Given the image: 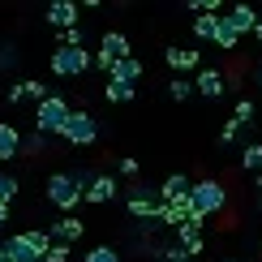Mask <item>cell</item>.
Wrapping results in <instances>:
<instances>
[{"label":"cell","instance_id":"obj_1","mask_svg":"<svg viewBox=\"0 0 262 262\" xmlns=\"http://www.w3.org/2000/svg\"><path fill=\"white\" fill-rule=\"evenodd\" d=\"M189 202H193V220L206 224L211 215H224L228 211V185L215 181V177H202V181H193Z\"/></svg>","mask_w":262,"mask_h":262},{"label":"cell","instance_id":"obj_2","mask_svg":"<svg viewBox=\"0 0 262 262\" xmlns=\"http://www.w3.org/2000/svg\"><path fill=\"white\" fill-rule=\"evenodd\" d=\"M60 142H64V146H73V150L95 146V142H99V121H95V112L73 107L69 121H64V129H60Z\"/></svg>","mask_w":262,"mask_h":262},{"label":"cell","instance_id":"obj_3","mask_svg":"<svg viewBox=\"0 0 262 262\" xmlns=\"http://www.w3.org/2000/svg\"><path fill=\"white\" fill-rule=\"evenodd\" d=\"M69 99L64 95H48L39 107H35V134H43V138H60V129H64V121H69Z\"/></svg>","mask_w":262,"mask_h":262},{"label":"cell","instance_id":"obj_4","mask_svg":"<svg viewBox=\"0 0 262 262\" xmlns=\"http://www.w3.org/2000/svg\"><path fill=\"white\" fill-rule=\"evenodd\" d=\"M48 202L56 206L60 215H69L73 206L82 202V181L73 177V172H52L48 177Z\"/></svg>","mask_w":262,"mask_h":262},{"label":"cell","instance_id":"obj_5","mask_svg":"<svg viewBox=\"0 0 262 262\" xmlns=\"http://www.w3.org/2000/svg\"><path fill=\"white\" fill-rule=\"evenodd\" d=\"M91 64H95V56L86 48H56L52 60H48V69L56 78H82V73H91Z\"/></svg>","mask_w":262,"mask_h":262},{"label":"cell","instance_id":"obj_6","mask_svg":"<svg viewBox=\"0 0 262 262\" xmlns=\"http://www.w3.org/2000/svg\"><path fill=\"white\" fill-rule=\"evenodd\" d=\"M125 56H129V39L121 35V30H107V35L99 39V52H95V69L107 73L116 60H125Z\"/></svg>","mask_w":262,"mask_h":262},{"label":"cell","instance_id":"obj_7","mask_svg":"<svg viewBox=\"0 0 262 262\" xmlns=\"http://www.w3.org/2000/svg\"><path fill=\"white\" fill-rule=\"evenodd\" d=\"M116 193H121V181H116L112 172H95V177L82 185V202H91V206H103V202H112Z\"/></svg>","mask_w":262,"mask_h":262},{"label":"cell","instance_id":"obj_8","mask_svg":"<svg viewBox=\"0 0 262 262\" xmlns=\"http://www.w3.org/2000/svg\"><path fill=\"white\" fill-rule=\"evenodd\" d=\"M78 13H82L78 0H52L48 13H43V21H48V26H56V30H69V26H78Z\"/></svg>","mask_w":262,"mask_h":262},{"label":"cell","instance_id":"obj_9","mask_svg":"<svg viewBox=\"0 0 262 262\" xmlns=\"http://www.w3.org/2000/svg\"><path fill=\"white\" fill-rule=\"evenodd\" d=\"M193 91H198L202 99H224V91H228V73H224V69H198Z\"/></svg>","mask_w":262,"mask_h":262},{"label":"cell","instance_id":"obj_10","mask_svg":"<svg viewBox=\"0 0 262 262\" xmlns=\"http://www.w3.org/2000/svg\"><path fill=\"white\" fill-rule=\"evenodd\" d=\"M177 245H181L189 258H202V254H206V241H202V224H198V220L181 224V228H177Z\"/></svg>","mask_w":262,"mask_h":262},{"label":"cell","instance_id":"obj_11","mask_svg":"<svg viewBox=\"0 0 262 262\" xmlns=\"http://www.w3.org/2000/svg\"><path fill=\"white\" fill-rule=\"evenodd\" d=\"M198 52L202 48H163V60H168V69L172 73H189V69H198Z\"/></svg>","mask_w":262,"mask_h":262},{"label":"cell","instance_id":"obj_12","mask_svg":"<svg viewBox=\"0 0 262 262\" xmlns=\"http://www.w3.org/2000/svg\"><path fill=\"white\" fill-rule=\"evenodd\" d=\"M224 17H228V26H232L236 35H254V26H258V9L254 5H232Z\"/></svg>","mask_w":262,"mask_h":262},{"label":"cell","instance_id":"obj_13","mask_svg":"<svg viewBox=\"0 0 262 262\" xmlns=\"http://www.w3.org/2000/svg\"><path fill=\"white\" fill-rule=\"evenodd\" d=\"M48 232H52V241H64V245H73V241H82L86 224H82V220H73V215H60V220L52 224Z\"/></svg>","mask_w":262,"mask_h":262},{"label":"cell","instance_id":"obj_14","mask_svg":"<svg viewBox=\"0 0 262 262\" xmlns=\"http://www.w3.org/2000/svg\"><path fill=\"white\" fill-rule=\"evenodd\" d=\"M17 155H21V134H17V125L0 121V163H9V159H17Z\"/></svg>","mask_w":262,"mask_h":262},{"label":"cell","instance_id":"obj_15","mask_svg":"<svg viewBox=\"0 0 262 262\" xmlns=\"http://www.w3.org/2000/svg\"><path fill=\"white\" fill-rule=\"evenodd\" d=\"M142 78V60L138 56H125V60H116L112 69H107V82H129V86H138Z\"/></svg>","mask_w":262,"mask_h":262},{"label":"cell","instance_id":"obj_16","mask_svg":"<svg viewBox=\"0 0 262 262\" xmlns=\"http://www.w3.org/2000/svg\"><path fill=\"white\" fill-rule=\"evenodd\" d=\"M189 189H193V181L185 177V172H172V177H163V181H159V198H163V202H172V198H185Z\"/></svg>","mask_w":262,"mask_h":262},{"label":"cell","instance_id":"obj_17","mask_svg":"<svg viewBox=\"0 0 262 262\" xmlns=\"http://www.w3.org/2000/svg\"><path fill=\"white\" fill-rule=\"evenodd\" d=\"M5 249H9V254H13V262H43V258L35 254V249H30V241H26V236H21V232L5 236Z\"/></svg>","mask_w":262,"mask_h":262},{"label":"cell","instance_id":"obj_18","mask_svg":"<svg viewBox=\"0 0 262 262\" xmlns=\"http://www.w3.org/2000/svg\"><path fill=\"white\" fill-rule=\"evenodd\" d=\"M215 30H220V13H198L193 17V39L198 43H215Z\"/></svg>","mask_w":262,"mask_h":262},{"label":"cell","instance_id":"obj_19","mask_svg":"<svg viewBox=\"0 0 262 262\" xmlns=\"http://www.w3.org/2000/svg\"><path fill=\"white\" fill-rule=\"evenodd\" d=\"M241 168L254 172V177H262V142H245L241 146Z\"/></svg>","mask_w":262,"mask_h":262},{"label":"cell","instance_id":"obj_20","mask_svg":"<svg viewBox=\"0 0 262 262\" xmlns=\"http://www.w3.org/2000/svg\"><path fill=\"white\" fill-rule=\"evenodd\" d=\"M236 43H241V35H236V30L228 26V17L220 13V30H215V48H224V52H232Z\"/></svg>","mask_w":262,"mask_h":262},{"label":"cell","instance_id":"obj_21","mask_svg":"<svg viewBox=\"0 0 262 262\" xmlns=\"http://www.w3.org/2000/svg\"><path fill=\"white\" fill-rule=\"evenodd\" d=\"M103 95H107L112 103H129V99L138 95V86H129V82H107V86H103Z\"/></svg>","mask_w":262,"mask_h":262},{"label":"cell","instance_id":"obj_22","mask_svg":"<svg viewBox=\"0 0 262 262\" xmlns=\"http://www.w3.org/2000/svg\"><path fill=\"white\" fill-rule=\"evenodd\" d=\"M56 48H86V30H82V26L60 30V43H56Z\"/></svg>","mask_w":262,"mask_h":262},{"label":"cell","instance_id":"obj_23","mask_svg":"<svg viewBox=\"0 0 262 262\" xmlns=\"http://www.w3.org/2000/svg\"><path fill=\"white\" fill-rule=\"evenodd\" d=\"M82 262H121V254H116L112 245H95V249H86Z\"/></svg>","mask_w":262,"mask_h":262},{"label":"cell","instance_id":"obj_24","mask_svg":"<svg viewBox=\"0 0 262 262\" xmlns=\"http://www.w3.org/2000/svg\"><path fill=\"white\" fill-rule=\"evenodd\" d=\"M17 189H21V185H17V177H9V172H0V202H13L17 198Z\"/></svg>","mask_w":262,"mask_h":262},{"label":"cell","instance_id":"obj_25","mask_svg":"<svg viewBox=\"0 0 262 262\" xmlns=\"http://www.w3.org/2000/svg\"><path fill=\"white\" fill-rule=\"evenodd\" d=\"M168 95H172L177 103H185V99L193 95V82H185V78H172V82H168Z\"/></svg>","mask_w":262,"mask_h":262},{"label":"cell","instance_id":"obj_26","mask_svg":"<svg viewBox=\"0 0 262 262\" xmlns=\"http://www.w3.org/2000/svg\"><path fill=\"white\" fill-rule=\"evenodd\" d=\"M69 254H73V245H64V241H52V249L43 254V262H69Z\"/></svg>","mask_w":262,"mask_h":262},{"label":"cell","instance_id":"obj_27","mask_svg":"<svg viewBox=\"0 0 262 262\" xmlns=\"http://www.w3.org/2000/svg\"><path fill=\"white\" fill-rule=\"evenodd\" d=\"M232 121L241 125V129H245L249 121H254V99H241V103H236V112H232Z\"/></svg>","mask_w":262,"mask_h":262},{"label":"cell","instance_id":"obj_28","mask_svg":"<svg viewBox=\"0 0 262 262\" xmlns=\"http://www.w3.org/2000/svg\"><path fill=\"white\" fill-rule=\"evenodd\" d=\"M159 262H193V258L185 254L181 245H163V249H159Z\"/></svg>","mask_w":262,"mask_h":262},{"label":"cell","instance_id":"obj_29","mask_svg":"<svg viewBox=\"0 0 262 262\" xmlns=\"http://www.w3.org/2000/svg\"><path fill=\"white\" fill-rule=\"evenodd\" d=\"M43 146H48V138H43V134H30L26 142H21V155H43Z\"/></svg>","mask_w":262,"mask_h":262},{"label":"cell","instance_id":"obj_30","mask_svg":"<svg viewBox=\"0 0 262 262\" xmlns=\"http://www.w3.org/2000/svg\"><path fill=\"white\" fill-rule=\"evenodd\" d=\"M21 86H26V99H48V86H43V82H35V78H21Z\"/></svg>","mask_w":262,"mask_h":262},{"label":"cell","instance_id":"obj_31","mask_svg":"<svg viewBox=\"0 0 262 262\" xmlns=\"http://www.w3.org/2000/svg\"><path fill=\"white\" fill-rule=\"evenodd\" d=\"M116 172H121V177H129V181H138V172H142V168H138V159H134V155H125L121 163H116Z\"/></svg>","mask_w":262,"mask_h":262},{"label":"cell","instance_id":"obj_32","mask_svg":"<svg viewBox=\"0 0 262 262\" xmlns=\"http://www.w3.org/2000/svg\"><path fill=\"white\" fill-rule=\"evenodd\" d=\"M236 138H241V125H236V121H224V129H220V142H224V146H232Z\"/></svg>","mask_w":262,"mask_h":262},{"label":"cell","instance_id":"obj_33","mask_svg":"<svg viewBox=\"0 0 262 262\" xmlns=\"http://www.w3.org/2000/svg\"><path fill=\"white\" fill-rule=\"evenodd\" d=\"M193 13H220V9H224V0H193Z\"/></svg>","mask_w":262,"mask_h":262},{"label":"cell","instance_id":"obj_34","mask_svg":"<svg viewBox=\"0 0 262 262\" xmlns=\"http://www.w3.org/2000/svg\"><path fill=\"white\" fill-rule=\"evenodd\" d=\"M13 60H17V48H9V43H0V69H9Z\"/></svg>","mask_w":262,"mask_h":262},{"label":"cell","instance_id":"obj_35","mask_svg":"<svg viewBox=\"0 0 262 262\" xmlns=\"http://www.w3.org/2000/svg\"><path fill=\"white\" fill-rule=\"evenodd\" d=\"M5 99H9V103H21V99H26V86H21V82H13V86H9V95H5Z\"/></svg>","mask_w":262,"mask_h":262},{"label":"cell","instance_id":"obj_36","mask_svg":"<svg viewBox=\"0 0 262 262\" xmlns=\"http://www.w3.org/2000/svg\"><path fill=\"white\" fill-rule=\"evenodd\" d=\"M5 224H9V206L0 202V228H5Z\"/></svg>","mask_w":262,"mask_h":262},{"label":"cell","instance_id":"obj_37","mask_svg":"<svg viewBox=\"0 0 262 262\" xmlns=\"http://www.w3.org/2000/svg\"><path fill=\"white\" fill-rule=\"evenodd\" d=\"M254 39L262 43V13H258V26H254Z\"/></svg>","mask_w":262,"mask_h":262},{"label":"cell","instance_id":"obj_38","mask_svg":"<svg viewBox=\"0 0 262 262\" xmlns=\"http://www.w3.org/2000/svg\"><path fill=\"white\" fill-rule=\"evenodd\" d=\"M224 262H241V258H224Z\"/></svg>","mask_w":262,"mask_h":262},{"label":"cell","instance_id":"obj_39","mask_svg":"<svg viewBox=\"0 0 262 262\" xmlns=\"http://www.w3.org/2000/svg\"><path fill=\"white\" fill-rule=\"evenodd\" d=\"M254 185H258V189H262V177H258V181H254Z\"/></svg>","mask_w":262,"mask_h":262},{"label":"cell","instance_id":"obj_40","mask_svg":"<svg viewBox=\"0 0 262 262\" xmlns=\"http://www.w3.org/2000/svg\"><path fill=\"white\" fill-rule=\"evenodd\" d=\"M258 249H262V245H258Z\"/></svg>","mask_w":262,"mask_h":262}]
</instances>
